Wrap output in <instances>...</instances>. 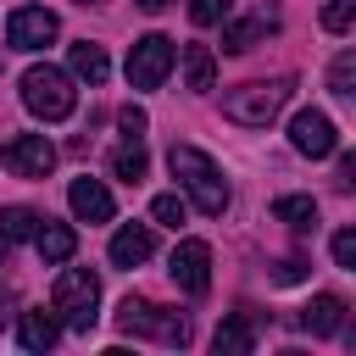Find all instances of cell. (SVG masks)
<instances>
[{
	"label": "cell",
	"mask_w": 356,
	"mask_h": 356,
	"mask_svg": "<svg viewBox=\"0 0 356 356\" xmlns=\"http://www.w3.org/2000/svg\"><path fill=\"white\" fill-rule=\"evenodd\" d=\"M150 217H156L161 228H184V217H189V206H184L178 195H156V200H150Z\"/></svg>",
	"instance_id": "cb8c5ba5"
},
{
	"label": "cell",
	"mask_w": 356,
	"mask_h": 356,
	"mask_svg": "<svg viewBox=\"0 0 356 356\" xmlns=\"http://www.w3.org/2000/svg\"><path fill=\"white\" fill-rule=\"evenodd\" d=\"M273 28H278V17L250 11V17H239V22H228V28H222V50H228V56H245V50H250L256 39H267Z\"/></svg>",
	"instance_id": "5bb4252c"
},
{
	"label": "cell",
	"mask_w": 356,
	"mask_h": 356,
	"mask_svg": "<svg viewBox=\"0 0 356 356\" xmlns=\"http://www.w3.org/2000/svg\"><path fill=\"white\" fill-rule=\"evenodd\" d=\"M22 106H28L39 122H67L72 106H78L72 72H61V67H28V72H22Z\"/></svg>",
	"instance_id": "277c9868"
},
{
	"label": "cell",
	"mask_w": 356,
	"mask_h": 356,
	"mask_svg": "<svg viewBox=\"0 0 356 356\" xmlns=\"http://www.w3.org/2000/svg\"><path fill=\"white\" fill-rule=\"evenodd\" d=\"M300 328H312L317 339L339 334V328H345V300H339V295H312V306L300 312Z\"/></svg>",
	"instance_id": "2e32d148"
},
{
	"label": "cell",
	"mask_w": 356,
	"mask_h": 356,
	"mask_svg": "<svg viewBox=\"0 0 356 356\" xmlns=\"http://www.w3.org/2000/svg\"><path fill=\"white\" fill-rule=\"evenodd\" d=\"M172 284L184 295H206L211 289V245L206 239H178V250H172Z\"/></svg>",
	"instance_id": "30bf717a"
},
{
	"label": "cell",
	"mask_w": 356,
	"mask_h": 356,
	"mask_svg": "<svg viewBox=\"0 0 356 356\" xmlns=\"http://www.w3.org/2000/svg\"><path fill=\"white\" fill-rule=\"evenodd\" d=\"M67 67H72L78 78H89V83H106V72H111V61H106V50H100V44H89V39L67 50Z\"/></svg>",
	"instance_id": "d6986e66"
},
{
	"label": "cell",
	"mask_w": 356,
	"mask_h": 356,
	"mask_svg": "<svg viewBox=\"0 0 356 356\" xmlns=\"http://www.w3.org/2000/svg\"><path fill=\"white\" fill-rule=\"evenodd\" d=\"M39 222H44V217H39L33 206H6V211H0V239H6V245L33 239V234H39Z\"/></svg>",
	"instance_id": "44dd1931"
},
{
	"label": "cell",
	"mask_w": 356,
	"mask_h": 356,
	"mask_svg": "<svg viewBox=\"0 0 356 356\" xmlns=\"http://www.w3.org/2000/svg\"><path fill=\"white\" fill-rule=\"evenodd\" d=\"M273 278H278V284H300V278H306V261H295V256H289V261H278V273H273Z\"/></svg>",
	"instance_id": "f1b7e54d"
},
{
	"label": "cell",
	"mask_w": 356,
	"mask_h": 356,
	"mask_svg": "<svg viewBox=\"0 0 356 356\" xmlns=\"http://www.w3.org/2000/svg\"><path fill=\"white\" fill-rule=\"evenodd\" d=\"M150 250H156V228L150 222H122L111 234V267H139V261H150Z\"/></svg>",
	"instance_id": "7c38bea8"
},
{
	"label": "cell",
	"mask_w": 356,
	"mask_h": 356,
	"mask_svg": "<svg viewBox=\"0 0 356 356\" xmlns=\"http://www.w3.org/2000/svg\"><path fill=\"white\" fill-rule=\"evenodd\" d=\"M211 345H217V356H245V350L256 345V328H250V317L239 312V317H228V323H217V334H211Z\"/></svg>",
	"instance_id": "ac0fdd59"
},
{
	"label": "cell",
	"mask_w": 356,
	"mask_h": 356,
	"mask_svg": "<svg viewBox=\"0 0 356 356\" xmlns=\"http://www.w3.org/2000/svg\"><path fill=\"white\" fill-rule=\"evenodd\" d=\"M67 206H72L78 222H111V211H117V200H111V189H106L100 178H72Z\"/></svg>",
	"instance_id": "8fae6325"
},
{
	"label": "cell",
	"mask_w": 356,
	"mask_h": 356,
	"mask_svg": "<svg viewBox=\"0 0 356 356\" xmlns=\"http://www.w3.org/2000/svg\"><path fill=\"white\" fill-rule=\"evenodd\" d=\"M33 245H39V256H44V267H61V261H72V250H78V234L67 228V222H39V234H33Z\"/></svg>",
	"instance_id": "9a60e30c"
},
{
	"label": "cell",
	"mask_w": 356,
	"mask_h": 356,
	"mask_svg": "<svg viewBox=\"0 0 356 356\" xmlns=\"http://www.w3.org/2000/svg\"><path fill=\"white\" fill-rule=\"evenodd\" d=\"M167 167H172V178L195 195V206H200L206 217H222V211H228V184H222V172H217V161H211L206 150L172 145V150H167Z\"/></svg>",
	"instance_id": "6da1fadb"
},
{
	"label": "cell",
	"mask_w": 356,
	"mask_h": 356,
	"mask_svg": "<svg viewBox=\"0 0 356 356\" xmlns=\"http://www.w3.org/2000/svg\"><path fill=\"white\" fill-rule=\"evenodd\" d=\"M334 261L356 273V228H339V234H334Z\"/></svg>",
	"instance_id": "4316f807"
},
{
	"label": "cell",
	"mask_w": 356,
	"mask_h": 356,
	"mask_svg": "<svg viewBox=\"0 0 356 356\" xmlns=\"http://www.w3.org/2000/svg\"><path fill=\"white\" fill-rule=\"evenodd\" d=\"M56 339H61V317H56V312L33 306V312L17 317V345H22V350H50Z\"/></svg>",
	"instance_id": "4fadbf2b"
},
{
	"label": "cell",
	"mask_w": 356,
	"mask_h": 356,
	"mask_svg": "<svg viewBox=\"0 0 356 356\" xmlns=\"http://www.w3.org/2000/svg\"><path fill=\"white\" fill-rule=\"evenodd\" d=\"M95 306H100V278H95L89 267H61V273H56V289H50V312H56L67 328L89 334L95 317H100Z\"/></svg>",
	"instance_id": "3957f363"
},
{
	"label": "cell",
	"mask_w": 356,
	"mask_h": 356,
	"mask_svg": "<svg viewBox=\"0 0 356 356\" xmlns=\"http://www.w3.org/2000/svg\"><path fill=\"white\" fill-rule=\"evenodd\" d=\"M145 167H150V156H145V145H139V139L117 145V156H111V172H117L122 184H139V178H145Z\"/></svg>",
	"instance_id": "7402d4cb"
},
{
	"label": "cell",
	"mask_w": 356,
	"mask_h": 356,
	"mask_svg": "<svg viewBox=\"0 0 356 356\" xmlns=\"http://www.w3.org/2000/svg\"><path fill=\"white\" fill-rule=\"evenodd\" d=\"M289 145L300 150V156H312V161H323V156H334L339 150V128H334V117L328 111H295L289 117Z\"/></svg>",
	"instance_id": "52a82bcc"
},
{
	"label": "cell",
	"mask_w": 356,
	"mask_h": 356,
	"mask_svg": "<svg viewBox=\"0 0 356 356\" xmlns=\"http://www.w3.org/2000/svg\"><path fill=\"white\" fill-rule=\"evenodd\" d=\"M295 95V78H267V83H239L222 95V117L239 128H267Z\"/></svg>",
	"instance_id": "7a4b0ae2"
},
{
	"label": "cell",
	"mask_w": 356,
	"mask_h": 356,
	"mask_svg": "<svg viewBox=\"0 0 356 356\" xmlns=\"http://www.w3.org/2000/svg\"><path fill=\"white\" fill-rule=\"evenodd\" d=\"M117 328H122V334H150V339H161V345H184V339H189V317H184V312L156 306V300H139V295H128V300L117 306Z\"/></svg>",
	"instance_id": "5b68a950"
},
{
	"label": "cell",
	"mask_w": 356,
	"mask_h": 356,
	"mask_svg": "<svg viewBox=\"0 0 356 356\" xmlns=\"http://www.w3.org/2000/svg\"><path fill=\"white\" fill-rule=\"evenodd\" d=\"M273 217H278L284 228H295V234H312V228H317V200H312V195H278V200H273Z\"/></svg>",
	"instance_id": "e0dca14e"
},
{
	"label": "cell",
	"mask_w": 356,
	"mask_h": 356,
	"mask_svg": "<svg viewBox=\"0 0 356 356\" xmlns=\"http://www.w3.org/2000/svg\"><path fill=\"white\" fill-rule=\"evenodd\" d=\"M334 184H339V189L356 184V156H339V178H334Z\"/></svg>",
	"instance_id": "f546056e"
},
{
	"label": "cell",
	"mask_w": 356,
	"mask_h": 356,
	"mask_svg": "<svg viewBox=\"0 0 356 356\" xmlns=\"http://www.w3.org/2000/svg\"><path fill=\"white\" fill-rule=\"evenodd\" d=\"M234 11V0H189V22L195 28H211V22H222Z\"/></svg>",
	"instance_id": "d4e9b609"
},
{
	"label": "cell",
	"mask_w": 356,
	"mask_h": 356,
	"mask_svg": "<svg viewBox=\"0 0 356 356\" xmlns=\"http://www.w3.org/2000/svg\"><path fill=\"white\" fill-rule=\"evenodd\" d=\"M0 161H6L17 178H44V172L56 167V145H50L44 134H11V139L0 145Z\"/></svg>",
	"instance_id": "ba28073f"
},
{
	"label": "cell",
	"mask_w": 356,
	"mask_h": 356,
	"mask_svg": "<svg viewBox=\"0 0 356 356\" xmlns=\"http://www.w3.org/2000/svg\"><path fill=\"white\" fill-rule=\"evenodd\" d=\"M134 6H139V11H167L172 0H134Z\"/></svg>",
	"instance_id": "4dcf8cb0"
},
{
	"label": "cell",
	"mask_w": 356,
	"mask_h": 356,
	"mask_svg": "<svg viewBox=\"0 0 356 356\" xmlns=\"http://www.w3.org/2000/svg\"><path fill=\"white\" fill-rule=\"evenodd\" d=\"M83 6H95V0H83Z\"/></svg>",
	"instance_id": "1f68e13d"
},
{
	"label": "cell",
	"mask_w": 356,
	"mask_h": 356,
	"mask_svg": "<svg viewBox=\"0 0 356 356\" xmlns=\"http://www.w3.org/2000/svg\"><path fill=\"white\" fill-rule=\"evenodd\" d=\"M172 39L167 33H145V39H134V50H128V83L134 89H161V78L172 72Z\"/></svg>",
	"instance_id": "8992f818"
},
{
	"label": "cell",
	"mask_w": 356,
	"mask_h": 356,
	"mask_svg": "<svg viewBox=\"0 0 356 356\" xmlns=\"http://www.w3.org/2000/svg\"><path fill=\"white\" fill-rule=\"evenodd\" d=\"M184 78H189V89H211V78H217L211 44H184Z\"/></svg>",
	"instance_id": "ffe728a7"
},
{
	"label": "cell",
	"mask_w": 356,
	"mask_h": 356,
	"mask_svg": "<svg viewBox=\"0 0 356 356\" xmlns=\"http://www.w3.org/2000/svg\"><path fill=\"white\" fill-rule=\"evenodd\" d=\"M328 89H334L339 100H350V95H356V56H350V50H339V56H334V67H328Z\"/></svg>",
	"instance_id": "603a6c76"
},
{
	"label": "cell",
	"mask_w": 356,
	"mask_h": 356,
	"mask_svg": "<svg viewBox=\"0 0 356 356\" xmlns=\"http://www.w3.org/2000/svg\"><path fill=\"white\" fill-rule=\"evenodd\" d=\"M117 128H122V139H139V134H145V111H139V106H122V111H117Z\"/></svg>",
	"instance_id": "83f0119b"
},
{
	"label": "cell",
	"mask_w": 356,
	"mask_h": 356,
	"mask_svg": "<svg viewBox=\"0 0 356 356\" xmlns=\"http://www.w3.org/2000/svg\"><path fill=\"white\" fill-rule=\"evenodd\" d=\"M350 22H356V0H328L323 28H328V33H350Z\"/></svg>",
	"instance_id": "484cf974"
},
{
	"label": "cell",
	"mask_w": 356,
	"mask_h": 356,
	"mask_svg": "<svg viewBox=\"0 0 356 356\" xmlns=\"http://www.w3.org/2000/svg\"><path fill=\"white\" fill-rule=\"evenodd\" d=\"M56 33H61V22H56V11H44V6H22V11H11V22H6V44H11V50H44Z\"/></svg>",
	"instance_id": "9c48e42d"
}]
</instances>
